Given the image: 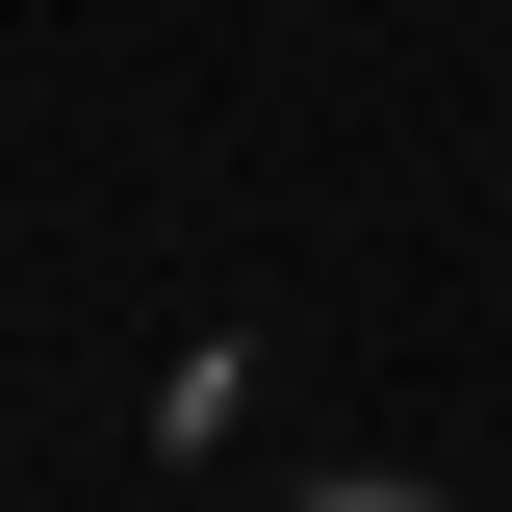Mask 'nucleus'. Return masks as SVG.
<instances>
[{"instance_id":"1","label":"nucleus","mask_w":512,"mask_h":512,"mask_svg":"<svg viewBox=\"0 0 512 512\" xmlns=\"http://www.w3.org/2000/svg\"><path fill=\"white\" fill-rule=\"evenodd\" d=\"M282 512H436V487H282Z\"/></svg>"}]
</instances>
